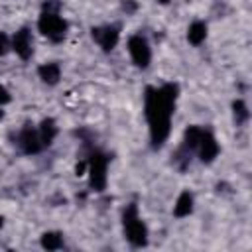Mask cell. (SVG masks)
Segmentation results:
<instances>
[{"label": "cell", "mask_w": 252, "mask_h": 252, "mask_svg": "<svg viewBox=\"0 0 252 252\" xmlns=\"http://www.w3.org/2000/svg\"><path fill=\"white\" fill-rule=\"evenodd\" d=\"M177 100V85H163L159 89H146V118L150 124L152 148H161L169 136L171 114Z\"/></svg>", "instance_id": "1"}, {"label": "cell", "mask_w": 252, "mask_h": 252, "mask_svg": "<svg viewBox=\"0 0 252 252\" xmlns=\"http://www.w3.org/2000/svg\"><path fill=\"white\" fill-rule=\"evenodd\" d=\"M122 224H124L126 238H128L134 246H144V244L148 242L146 224L140 220V217H138V207H136L134 203L124 209V213H122Z\"/></svg>", "instance_id": "2"}, {"label": "cell", "mask_w": 252, "mask_h": 252, "mask_svg": "<svg viewBox=\"0 0 252 252\" xmlns=\"http://www.w3.org/2000/svg\"><path fill=\"white\" fill-rule=\"evenodd\" d=\"M106 165H108V158L100 152H93L87 159L89 183L94 191H102L106 187Z\"/></svg>", "instance_id": "3"}, {"label": "cell", "mask_w": 252, "mask_h": 252, "mask_svg": "<svg viewBox=\"0 0 252 252\" xmlns=\"http://www.w3.org/2000/svg\"><path fill=\"white\" fill-rule=\"evenodd\" d=\"M37 28L51 41H61L65 37V33H67V22L61 16H57L55 12H43L39 16Z\"/></svg>", "instance_id": "4"}, {"label": "cell", "mask_w": 252, "mask_h": 252, "mask_svg": "<svg viewBox=\"0 0 252 252\" xmlns=\"http://www.w3.org/2000/svg\"><path fill=\"white\" fill-rule=\"evenodd\" d=\"M128 51H130V55H132V61H134L138 67L146 69V67L150 65L152 51H150L148 41H146L142 35H132V37L128 39Z\"/></svg>", "instance_id": "5"}, {"label": "cell", "mask_w": 252, "mask_h": 252, "mask_svg": "<svg viewBox=\"0 0 252 252\" xmlns=\"http://www.w3.org/2000/svg\"><path fill=\"white\" fill-rule=\"evenodd\" d=\"M18 146H20L22 152H26V154H37V152L43 148V144H41V140H39V132H37L35 128H32L30 124H26V126L22 128V132L18 134Z\"/></svg>", "instance_id": "6"}, {"label": "cell", "mask_w": 252, "mask_h": 252, "mask_svg": "<svg viewBox=\"0 0 252 252\" xmlns=\"http://www.w3.org/2000/svg\"><path fill=\"white\" fill-rule=\"evenodd\" d=\"M195 150L199 152V158H201L203 163H211L219 156V144L213 138V134L207 132V130L201 132V138H199V144H197Z\"/></svg>", "instance_id": "7"}, {"label": "cell", "mask_w": 252, "mask_h": 252, "mask_svg": "<svg viewBox=\"0 0 252 252\" xmlns=\"http://www.w3.org/2000/svg\"><path fill=\"white\" fill-rule=\"evenodd\" d=\"M12 49L22 57V59H30L32 51H33V41H32V33L28 28H22L20 32L14 33L12 37Z\"/></svg>", "instance_id": "8"}, {"label": "cell", "mask_w": 252, "mask_h": 252, "mask_svg": "<svg viewBox=\"0 0 252 252\" xmlns=\"http://www.w3.org/2000/svg\"><path fill=\"white\" fill-rule=\"evenodd\" d=\"M93 37L94 41L104 49V51H110L116 43H118V28L116 26H106V28H93Z\"/></svg>", "instance_id": "9"}, {"label": "cell", "mask_w": 252, "mask_h": 252, "mask_svg": "<svg viewBox=\"0 0 252 252\" xmlns=\"http://www.w3.org/2000/svg\"><path fill=\"white\" fill-rule=\"evenodd\" d=\"M37 73H39V79L43 83H47V85H55L59 81V77H61V69H59L57 63H43L37 69Z\"/></svg>", "instance_id": "10"}, {"label": "cell", "mask_w": 252, "mask_h": 252, "mask_svg": "<svg viewBox=\"0 0 252 252\" xmlns=\"http://www.w3.org/2000/svg\"><path fill=\"white\" fill-rule=\"evenodd\" d=\"M39 140H41V144H43V148L45 146H49L51 142H53V138H55V134H57V126H55V120L53 118H45L43 122H41V126H39Z\"/></svg>", "instance_id": "11"}, {"label": "cell", "mask_w": 252, "mask_h": 252, "mask_svg": "<svg viewBox=\"0 0 252 252\" xmlns=\"http://www.w3.org/2000/svg\"><path fill=\"white\" fill-rule=\"evenodd\" d=\"M191 211H193V197H191L189 191H183L177 197V203L173 207V215L175 217H187Z\"/></svg>", "instance_id": "12"}, {"label": "cell", "mask_w": 252, "mask_h": 252, "mask_svg": "<svg viewBox=\"0 0 252 252\" xmlns=\"http://www.w3.org/2000/svg\"><path fill=\"white\" fill-rule=\"evenodd\" d=\"M205 37H207V26H205L203 22H193V24L189 26V32H187V39H189V43L199 45Z\"/></svg>", "instance_id": "13"}, {"label": "cell", "mask_w": 252, "mask_h": 252, "mask_svg": "<svg viewBox=\"0 0 252 252\" xmlns=\"http://www.w3.org/2000/svg\"><path fill=\"white\" fill-rule=\"evenodd\" d=\"M201 132H203V128H199V126H189V128L185 130V136H183V148H185L187 152H191V150L197 148L199 138H201Z\"/></svg>", "instance_id": "14"}, {"label": "cell", "mask_w": 252, "mask_h": 252, "mask_svg": "<svg viewBox=\"0 0 252 252\" xmlns=\"http://www.w3.org/2000/svg\"><path fill=\"white\" fill-rule=\"evenodd\" d=\"M41 246L47 250H57L63 246V236L59 232H45L41 236Z\"/></svg>", "instance_id": "15"}, {"label": "cell", "mask_w": 252, "mask_h": 252, "mask_svg": "<svg viewBox=\"0 0 252 252\" xmlns=\"http://www.w3.org/2000/svg\"><path fill=\"white\" fill-rule=\"evenodd\" d=\"M232 110H234V120L236 124H242L248 120V108L244 104V100H234L232 102Z\"/></svg>", "instance_id": "16"}, {"label": "cell", "mask_w": 252, "mask_h": 252, "mask_svg": "<svg viewBox=\"0 0 252 252\" xmlns=\"http://www.w3.org/2000/svg\"><path fill=\"white\" fill-rule=\"evenodd\" d=\"M8 49H10V39H8V35H6V33H2V32H0V55H6V53H8Z\"/></svg>", "instance_id": "17"}, {"label": "cell", "mask_w": 252, "mask_h": 252, "mask_svg": "<svg viewBox=\"0 0 252 252\" xmlns=\"http://www.w3.org/2000/svg\"><path fill=\"white\" fill-rule=\"evenodd\" d=\"M8 100H10V93L0 85V104H6Z\"/></svg>", "instance_id": "18"}, {"label": "cell", "mask_w": 252, "mask_h": 252, "mask_svg": "<svg viewBox=\"0 0 252 252\" xmlns=\"http://www.w3.org/2000/svg\"><path fill=\"white\" fill-rule=\"evenodd\" d=\"M159 2H161V4H167V2H169V0H159Z\"/></svg>", "instance_id": "19"}, {"label": "cell", "mask_w": 252, "mask_h": 252, "mask_svg": "<svg viewBox=\"0 0 252 252\" xmlns=\"http://www.w3.org/2000/svg\"><path fill=\"white\" fill-rule=\"evenodd\" d=\"M2 222H4V220H2V217H0V226H2Z\"/></svg>", "instance_id": "20"}]
</instances>
